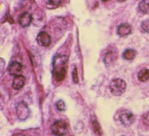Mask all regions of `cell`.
I'll list each match as a JSON object with an SVG mask.
<instances>
[{
	"label": "cell",
	"instance_id": "obj_1",
	"mask_svg": "<svg viewBox=\"0 0 149 136\" xmlns=\"http://www.w3.org/2000/svg\"><path fill=\"white\" fill-rule=\"evenodd\" d=\"M68 57L66 55H57L53 61V76L57 81L63 80L66 73Z\"/></svg>",
	"mask_w": 149,
	"mask_h": 136
},
{
	"label": "cell",
	"instance_id": "obj_2",
	"mask_svg": "<svg viewBox=\"0 0 149 136\" xmlns=\"http://www.w3.org/2000/svg\"><path fill=\"white\" fill-rule=\"evenodd\" d=\"M109 88L112 94L115 96H120L125 92L126 88V84L121 78H115L111 81Z\"/></svg>",
	"mask_w": 149,
	"mask_h": 136
},
{
	"label": "cell",
	"instance_id": "obj_3",
	"mask_svg": "<svg viewBox=\"0 0 149 136\" xmlns=\"http://www.w3.org/2000/svg\"><path fill=\"white\" fill-rule=\"evenodd\" d=\"M67 126L65 121L60 120L54 123L51 126L52 133L56 136H63L66 133Z\"/></svg>",
	"mask_w": 149,
	"mask_h": 136
},
{
	"label": "cell",
	"instance_id": "obj_4",
	"mask_svg": "<svg viewBox=\"0 0 149 136\" xmlns=\"http://www.w3.org/2000/svg\"><path fill=\"white\" fill-rule=\"evenodd\" d=\"M120 123L125 127L130 126L134 121V117L132 112L128 110H123L119 116Z\"/></svg>",
	"mask_w": 149,
	"mask_h": 136
},
{
	"label": "cell",
	"instance_id": "obj_5",
	"mask_svg": "<svg viewBox=\"0 0 149 136\" xmlns=\"http://www.w3.org/2000/svg\"><path fill=\"white\" fill-rule=\"evenodd\" d=\"M16 109L17 116L20 120H24L29 116L30 110L27 105L24 102L19 103Z\"/></svg>",
	"mask_w": 149,
	"mask_h": 136
},
{
	"label": "cell",
	"instance_id": "obj_6",
	"mask_svg": "<svg viewBox=\"0 0 149 136\" xmlns=\"http://www.w3.org/2000/svg\"><path fill=\"white\" fill-rule=\"evenodd\" d=\"M37 41L40 46H47L50 44L51 37L46 32L41 31L37 35Z\"/></svg>",
	"mask_w": 149,
	"mask_h": 136
},
{
	"label": "cell",
	"instance_id": "obj_7",
	"mask_svg": "<svg viewBox=\"0 0 149 136\" xmlns=\"http://www.w3.org/2000/svg\"><path fill=\"white\" fill-rule=\"evenodd\" d=\"M22 69V65L20 63L14 61L12 62L8 69L9 73L12 76H17L19 75V73L20 72L21 70Z\"/></svg>",
	"mask_w": 149,
	"mask_h": 136
},
{
	"label": "cell",
	"instance_id": "obj_8",
	"mask_svg": "<svg viewBox=\"0 0 149 136\" xmlns=\"http://www.w3.org/2000/svg\"><path fill=\"white\" fill-rule=\"evenodd\" d=\"M26 83V78L22 75H17L15 77L13 82L12 87L15 90H19L22 88Z\"/></svg>",
	"mask_w": 149,
	"mask_h": 136
},
{
	"label": "cell",
	"instance_id": "obj_9",
	"mask_svg": "<svg viewBox=\"0 0 149 136\" xmlns=\"http://www.w3.org/2000/svg\"><path fill=\"white\" fill-rule=\"evenodd\" d=\"M31 20V15L28 12H24L20 16L19 19V23L21 26L25 27L30 25Z\"/></svg>",
	"mask_w": 149,
	"mask_h": 136
},
{
	"label": "cell",
	"instance_id": "obj_10",
	"mask_svg": "<svg viewBox=\"0 0 149 136\" xmlns=\"http://www.w3.org/2000/svg\"><path fill=\"white\" fill-rule=\"evenodd\" d=\"M132 28L128 24L124 23L118 26L117 33L120 37H125L131 33Z\"/></svg>",
	"mask_w": 149,
	"mask_h": 136
},
{
	"label": "cell",
	"instance_id": "obj_11",
	"mask_svg": "<svg viewBox=\"0 0 149 136\" xmlns=\"http://www.w3.org/2000/svg\"><path fill=\"white\" fill-rule=\"evenodd\" d=\"M140 11L144 14L149 13V0H142L139 3Z\"/></svg>",
	"mask_w": 149,
	"mask_h": 136
},
{
	"label": "cell",
	"instance_id": "obj_12",
	"mask_svg": "<svg viewBox=\"0 0 149 136\" xmlns=\"http://www.w3.org/2000/svg\"><path fill=\"white\" fill-rule=\"evenodd\" d=\"M139 80L141 82H145L149 79V69H144L141 70L137 74Z\"/></svg>",
	"mask_w": 149,
	"mask_h": 136
},
{
	"label": "cell",
	"instance_id": "obj_13",
	"mask_svg": "<svg viewBox=\"0 0 149 136\" xmlns=\"http://www.w3.org/2000/svg\"><path fill=\"white\" fill-rule=\"evenodd\" d=\"M116 56L117 55H116V54L113 51H108L104 56V60L105 63L107 65H109L115 59Z\"/></svg>",
	"mask_w": 149,
	"mask_h": 136
},
{
	"label": "cell",
	"instance_id": "obj_14",
	"mask_svg": "<svg viewBox=\"0 0 149 136\" xmlns=\"http://www.w3.org/2000/svg\"><path fill=\"white\" fill-rule=\"evenodd\" d=\"M136 56V51L132 49H128L123 53V57L126 60H132Z\"/></svg>",
	"mask_w": 149,
	"mask_h": 136
},
{
	"label": "cell",
	"instance_id": "obj_15",
	"mask_svg": "<svg viewBox=\"0 0 149 136\" xmlns=\"http://www.w3.org/2000/svg\"><path fill=\"white\" fill-rule=\"evenodd\" d=\"M143 123L147 126H149V111L145 113L142 117Z\"/></svg>",
	"mask_w": 149,
	"mask_h": 136
},
{
	"label": "cell",
	"instance_id": "obj_16",
	"mask_svg": "<svg viewBox=\"0 0 149 136\" xmlns=\"http://www.w3.org/2000/svg\"><path fill=\"white\" fill-rule=\"evenodd\" d=\"M56 108H57L58 110H59L60 111H63V110H64L65 109V103L61 99L59 100L56 102Z\"/></svg>",
	"mask_w": 149,
	"mask_h": 136
},
{
	"label": "cell",
	"instance_id": "obj_17",
	"mask_svg": "<svg viewBox=\"0 0 149 136\" xmlns=\"http://www.w3.org/2000/svg\"><path fill=\"white\" fill-rule=\"evenodd\" d=\"M93 128H94V130L95 132L97 133V134L100 135V133H101L100 128V126L98 125V123H97V121L96 120H94L93 121Z\"/></svg>",
	"mask_w": 149,
	"mask_h": 136
},
{
	"label": "cell",
	"instance_id": "obj_18",
	"mask_svg": "<svg viewBox=\"0 0 149 136\" xmlns=\"http://www.w3.org/2000/svg\"><path fill=\"white\" fill-rule=\"evenodd\" d=\"M141 28L146 32H149V20L144 21L141 24Z\"/></svg>",
	"mask_w": 149,
	"mask_h": 136
},
{
	"label": "cell",
	"instance_id": "obj_19",
	"mask_svg": "<svg viewBox=\"0 0 149 136\" xmlns=\"http://www.w3.org/2000/svg\"><path fill=\"white\" fill-rule=\"evenodd\" d=\"M72 78L73 82L75 83H77L78 82V76H77V69L75 67L72 71Z\"/></svg>",
	"mask_w": 149,
	"mask_h": 136
},
{
	"label": "cell",
	"instance_id": "obj_20",
	"mask_svg": "<svg viewBox=\"0 0 149 136\" xmlns=\"http://www.w3.org/2000/svg\"><path fill=\"white\" fill-rule=\"evenodd\" d=\"M48 1L49 3L53 6H58L61 3L62 1V0H48Z\"/></svg>",
	"mask_w": 149,
	"mask_h": 136
},
{
	"label": "cell",
	"instance_id": "obj_21",
	"mask_svg": "<svg viewBox=\"0 0 149 136\" xmlns=\"http://www.w3.org/2000/svg\"><path fill=\"white\" fill-rule=\"evenodd\" d=\"M117 1H119V2H124V1H125L126 0H117Z\"/></svg>",
	"mask_w": 149,
	"mask_h": 136
},
{
	"label": "cell",
	"instance_id": "obj_22",
	"mask_svg": "<svg viewBox=\"0 0 149 136\" xmlns=\"http://www.w3.org/2000/svg\"><path fill=\"white\" fill-rule=\"evenodd\" d=\"M101 1H102V2H107V1H108L109 0H101Z\"/></svg>",
	"mask_w": 149,
	"mask_h": 136
},
{
	"label": "cell",
	"instance_id": "obj_23",
	"mask_svg": "<svg viewBox=\"0 0 149 136\" xmlns=\"http://www.w3.org/2000/svg\"><path fill=\"white\" fill-rule=\"evenodd\" d=\"M121 136H125V135H121Z\"/></svg>",
	"mask_w": 149,
	"mask_h": 136
}]
</instances>
